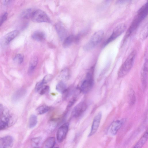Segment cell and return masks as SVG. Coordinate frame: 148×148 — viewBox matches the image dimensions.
<instances>
[{
  "label": "cell",
  "mask_w": 148,
  "mask_h": 148,
  "mask_svg": "<svg viewBox=\"0 0 148 148\" xmlns=\"http://www.w3.org/2000/svg\"><path fill=\"white\" fill-rule=\"evenodd\" d=\"M32 21L36 23H50V20L44 11L38 9L33 11L31 17Z\"/></svg>",
  "instance_id": "obj_5"
},
{
  "label": "cell",
  "mask_w": 148,
  "mask_h": 148,
  "mask_svg": "<svg viewBox=\"0 0 148 148\" xmlns=\"http://www.w3.org/2000/svg\"><path fill=\"white\" fill-rule=\"evenodd\" d=\"M148 135L147 130L132 148H142L147 140Z\"/></svg>",
  "instance_id": "obj_17"
},
{
  "label": "cell",
  "mask_w": 148,
  "mask_h": 148,
  "mask_svg": "<svg viewBox=\"0 0 148 148\" xmlns=\"http://www.w3.org/2000/svg\"><path fill=\"white\" fill-rule=\"evenodd\" d=\"M37 123V118L35 115H31L29 117V126L30 128L34 127Z\"/></svg>",
  "instance_id": "obj_23"
},
{
  "label": "cell",
  "mask_w": 148,
  "mask_h": 148,
  "mask_svg": "<svg viewBox=\"0 0 148 148\" xmlns=\"http://www.w3.org/2000/svg\"><path fill=\"white\" fill-rule=\"evenodd\" d=\"M11 1H12L11 0H5L3 1V3L5 5H6L10 3Z\"/></svg>",
  "instance_id": "obj_36"
},
{
  "label": "cell",
  "mask_w": 148,
  "mask_h": 148,
  "mask_svg": "<svg viewBox=\"0 0 148 148\" xmlns=\"http://www.w3.org/2000/svg\"><path fill=\"white\" fill-rule=\"evenodd\" d=\"M74 37L73 35H70L66 37L64 40L62 45L64 48L69 46L74 41Z\"/></svg>",
  "instance_id": "obj_21"
},
{
  "label": "cell",
  "mask_w": 148,
  "mask_h": 148,
  "mask_svg": "<svg viewBox=\"0 0 148 148\" xmlns=\"http://www.w3.org/2000/svg\"><path fill=\"white\" fill-rule=\"evenodd\" d=\"M104 34V32L102 30H99L95 32L92 35L88 42L84 46V50L88 51L96 47L101 41Z\"/></svg>",
  "instance_id": "obj_2"
},
{
  "label": "cell",
  "mask_w": 148,
  "mask_h": 148,
  "mask_svg": "<svg viewBox=\"0 0 148 148\" xmlns=\"http://www.w3.org/2000/svg\"><path fill=\"white\" fill-rule=\"evenodd\" d=\"M123 123L124 121L123 120H117L113 122L110 128V132L111 134L113 136L116 134Z\"/></svg>",
  "instance_id": "obj_12"
},
{
  "label": "cell",
  "mask_w": 148,
  "mask_h": 148,
  "mask_svg": "<svg viewBox=\"0 0 148 148\" xmlns=\"http://www.w3.org/2000/svg\"><path fill=\"white\" fill-rule=\"evenodd\" d=\"M76 101V98H73L71 99L69 102L68 105V107H70Z\"/></svg>",
  "instance_id": "obj_35"
},
{
  "label": "cell",
  "mask_w": 148,
  "mask_h": 148,
  "mask_svg": "<svg viewBox=\"0 0 148 148\" xmlns=\"http://www.w3.org/2000/svg\"><path fill=\"white\" fill-rule=\"evenodd\" d=\"M57 124L55 121H51L49 123V130L51 131H52L55 130Z\"/></svg>",
  "instance_id": "obj_34"
},
{
  "label": "cell",
  "mask_w": 148,
  "mask_h": 148,
  "mask_svg": "<svg viewBox=\"0 0 148 148\" xmlns=\"http://www.w3.org/2000/svg\"><path fill=\"white\" fill-rule=\"evenodd\" d=\"M26 91L23 88H21L16 90L13 95L12 100L14 102L19 101L25 94Z\"/></svg>",
  "instance_id": "obj_16"
},
{
  "label": "cell",
  "mask_w": 148,
  "mask_h": 148,
  "mask_svg": "<svg viewBox=\"0 0 148 148\" xmlns=\"http://www.w3.org/2000/svg\"><path fill=\"white\" fill-rule=\"evenodd\" d=\"M102 113L100 112L95 116L93 119L90 132L88 136L90 137L93 135L97 131L101 121L102 117Z\"/></svg>",
  "instance_id": "obj_9"
},
{
  "label": "cell",
  "mask_w": 148,
  "mask_h": 148,
  "mask_svg": "<svg viewBox=\"0 0 148 148\" xmlns=\"http://www.w3.org/2000/svg\"><path fill=\"white\" fill-rule=\"evenodd\" d=\"M8 14L7 13H4L0 18V26H1L3 22L7 19Z\"/></svg>",
  "instance_id": "obj_33"
},
{
  "label": "cell",
  "mask_w": 148,
  "mask_h": 148,
  "mask_svg": "<svg viewBox=\"0 0 148 148\" xmlns=\"http://www.w3.org/2000/svg\"><path fill=\"white\" fill-rule=\"evenodd\" d=\"M87 108V105L85 103L83 102L79 103L73 108L72 115L74 117H78L85 112Z\"/></svg>",
  "instance_id": "obj_10"
},
{
  "label": "cell",
  "mask_w": 148,
  "mask_h": 148,
  "mask_svg": "<svg viewBox=\"0 0 148 148\" xmlns=\"http://www.w3.org/2000/svg\"><path fill=\"white\" fill-rule=\"evenodd\" d=\"M13 117L10 115L8 110L6 108L3 109L0 117V130L4 129L12 123Z\"/></svg>",
  "instance_id": "obj_6"
},
{
  "label": "cell",
  "mask_w": 148,
  "mask_h": 148,
  "mask_svg": "<svg viewBox=\"0 0 148 148\" xmlns=\"http://www.w3.org/2000/svg\"><path fill=\"white\" fill-rule=\"evenodd\" d=\"M55 139L51 137L47 139L43 143L41 148H53L55 143Z\"/></svg>",
  "instance_id": "obj_18"
},
{
  "label": "cell",
  "mask_w": 148,
  "mask_h": 148,
  "mask_svg": "<svg viewBox=\"0 0 148 148\" xmlns=\"http://www.w3.org/2000/svg\"><path fill=\"white\" fill-rule=\"evenodd\" d=\"M85 33L84 32H82L77 35L75 37H74V41L75 43L77 44L79 43L82 37L84 34Z\"/></svg>",
  "instance_id": "obj_32"
},
{
  "label": "cell",
  "mask_w": 148,
  "mask_h": 148,
  "mask_svg": "<svg viewBox=\"0 0 148 148\" xmlns=\"http://www.w3.org/2000/svg\"><path fill=\"white\" fill-rule=\"evenodd\" d=\"M56 89L59 92L63 94L67 89L66 84L63 82H60L56 85Z\"/></svg>",
  "instance_id": "obj_24"
},
{
  "label": "cell",
  "mask_w": 148,
  "mask_h": 148,
  "mask_svg": "<svg viewBox=\"0 0 148 148\" xmlns=\"http://www.w3.org/2000/svg\"><path fill=\"white\" fill-rule=\"evenodd\" d=\"M54 148H59L58 147H55Z\"/></svg>",
  "instance_id": "obj_39"
},
{
  "label": "cell",
  "mask_w": 148,
  "mask_h": 148,
  "mask_svg": "<svg viewBox=\"0 0 148 148\" xmlns=\"http://www.w3.org/2000/svg\"><path fill=\"white\" fill-rule=\"evenodd\" d=\"M33 11L31 8L25 9L22 12L21 16L24 19H28L31 18Z\"/></svg>",
  "instance_id": "obj_22"
},
{
  "label": "cell",
  "mask_w": 148,
  "mask_h": 148,
  "mask_svg": "<svg viewBox=\"0 0 148 148\" xmlns=\"http://www.w3.org/2000/svg\"><path fill=\"white\" fill-rule=\"evenodd\" d=\"M136 55V51L135 50L133 51L130 53L118 72L119 77H123L130 71L133 65Z\"/></svg>",
  "instance_id": "obj_1"
},
{
  "label": "cell",
  "mask_w": 148,
  "mask_h": 148,
  "mask_svg": "<svg viewBox=\"0 0 148 148\" xmlns=\"http://www.w3.org/2000/svg\"><path fill=\"white\" fill-rule=\"evenodd\" d=\"M129 101L131 105L134 103L136 97L134 92L132 90H131L129 93Z\"/></svg>",
  "instance_id": "obj_29"
},
{
  "label": "cell",
  "mask_w": 148,
  "mask_h": 148,
  "mask_svg": "<svg viewBox=\"0 0 148 148\" xmlns=\"http://www.w3.org/2000/svg\"><path fill=\"white\" fill-rule=\"evenodd\" d=\"M55 28L60 39L61 41L64 40L67 34L65 27L61 23H58L56 25Z\"/></svg>",
  "instance_id": "obj_13"
},
{
  "label": "cell",
  "mask_w": 148,
  "mask_h": 148,
  "mask_svg": "<svg viewBox=\"0 0 148 148\" xmlns=\"http://www.w3.org/2000/svg\"><path fill=\"white\" fill-rule=\"evenodd\" d=\"M3 107L0 104V113H1L3 111Z\"/></svg>",
  "instance_id": "obj_37"
},
{
  "label": "cell",
  "mask_w": 148,
  "mask_h": 148,
  "mask_svg": "<svg viewBox=\"0 0 148 148\" xmlns=\"http://www.w3.org/2000/svg\"><path fill=\"white\" fill-rule=\"evenodd\" d=\"M148 63L147 59L146 60L144 64L141 72V77L143 86H145L147 85V79Z\"/></svg>",
  "instance_id": "obj_15"
},
{
  "label": "cell",
  "mask_w": 148,
  "mask_h": 148,
  "mask_svg": "<svg viewBox=\"0 0 148 148\" xmlns=\"http://www.w3.org/2000/svg\"><path fill=\"white\" fill-rule=\"evenodd\" d=\"M69 127V124L66 123L63 124L58 128L56 133V138L58 142H62L65 138Z\"/></svg>",
  "instance_id": "obj_8"
},
{
  "label": "cell",
  "mask_w": 148,
  "mask_h": 148,
  "mask_svg": "<svg viewBox=\"0 0 148 148\" xmlns=\"http://www.w3.org/2000/svg\"><path fill=\"white\" fill-rule=\"evenodd\" d=\"M143 20L141 17L136 15L126 32L124 40H126L133 34Z\"/></svg>",
  "instance_id": "obj_7"
},
{
  "label": "cell",
  "mask_w": 148,
  "mask_h": 148,
  "mask_svg": "<svg viewBox=\"0 0 148 148\" xmlns=\"http://www.w3.org/2000/svg\"><path fill=\"white\" fill-rule=\"evenodd\" d=\"M52 77V76L50 74L47 75L43 77L41 82L43 84H46L51 80Z\"/></svg>",
  "instance_id": "obj_30"
},
{
  "label": "cell",
  "mask_w": 148,
  "mask_h": 148,
  "mask_svg": "<svg viewBox=\"0 0 148 148\" xmlns=\"http://www.w3.org/2000/svg\"><path fill=\"white\" fill-rule=\"evenodd\" d=\"M38 61V58L36 56H34L32 58L30 61L28 70L29 74H31L34 71L37 66Z\"/></svg>",
  "instance_id": "obj_20"
},
{
  "label": "cell",
  "mask_w": 148,
  "mask_h": 148,
  "mask_svg": "<svg viewBox=\"0 0 148 148\" xmlns=\"http://www.w3.org/2000/svg\"><path fill=\"white\" fill-rule=\"evenodd\" d=\"M50 109L49 107L48 106L43 105L38 107L36 109L37 113L39 114H43L48 112Z\"/></svg>",
  "instance_id": "obj_25"
},
{
  "label": "cell",
  "mask_w": 148,
  "mask_h": 148,
  "mask_svg": "<svg viewBox=\"0 0 148 148\" xmlns=\"http://www.w3.org/2000/svg\"><path fill=\"white\" fill-rule=\"evenodd\" d=\"M13 144V139L10 136L0 138V148H11Z\"/></svg>",
  "instance_id": "obj_11"
},
{
  "label": "cell",
  "mask_w": 148,
  "mask_h": 148,
  "mask_svg": "<svg viewBox=\"0 0 148 148\" xmlns=\"http://www.w3.org/2000/svg\"><path fill=\"white\" fill-rule=\"evenodd\" d=\"M93 71L92 69L87 73L86 79L82 83L80 89L84 93L88 92L92 87L93 83Z\"/></svg>",
  "instance_id": "obj_4"
},
{
  "label": "cell",
  "mask_w": 148,
  "mask_h": 148,
  "mask_svg": "<svg viewBox=\"0 0 148 148\" xmlns=\"http://www.w3.org/2000/svg\"><path fill=\"white\" fill-rule=\"evenodd\" d=\"M42 138L40 137H38L32 138L31 144L33 148L38 147Z\"/></svg>",
  "instance_id": "obj_27"
},
{
  "label": "cell",
  "mask_w": 148,
  "mask_h": 148,
  "mask_svg": "<svg viewBox=\"0 0 148 148\" xmlns=\"http://www.w3.org/2000/svg\"><path fill=\"white\" fill-rule=\"evenodd\" d=\"M49 86L43 85L40 86L36 90L40 95H43L49 91Z\"/></svg>",
  "instance_id": "obj_26"
},
{
  "label": "cell",
  "mask_w": 148,
  "mask_h": 148,
  "mask_svg": "<svg viewBox=\"0 0 148 148\" xmlns=\"http://www.w3.org/2000/svg\"><path fill=\"white\" fill-rule=\"evenodd\" d=\"M19 32L17 30L12 31L7 34L3 38V43L4 45L8 44L12 40L17 36Z\"/></svg>",
  "instance_id": "obj_14"
},
{
  "label": "cell",
  "mask_w": 148,
  "mask_h": 148,
  "mask_svg": "<svg viewBox=\"0 0 148 148\" xmlns=\"http://www.w3.org/2000/svg\"><path fill=\"white\" fill-rule=\"evenodd\" d=\"M126 29V25L122 23L117 25L114 29L110 36L103 43V46L105 47L111 42L121 35Z\"/></svg>",
  "instance_id": "obj_3"
},
{
  "label": "cell",
  "mask_w": 148,
  "mask_h": 148,
  "mask_svg": "<svg viewBox=\"0 0 148 148\" xmlns=\"http://www.w3.org/2000/svg\"><path fill=\"white\" fill-rule=\"evenodd\" d=\"M39 148L38 147H35V148Z\"/></svg>",
  "instance_id": "obj_38"
},
{
  "label": "cell",
  "mask_w": 148,
  "mask_h": 148,
  "mask_svg": "<svg viewBox=\"0 0 148 148\" xmlns=\"http://www.w3.org/2000/svg\"><path fill=\"white\" fill-rule=\"evenodd\" d=\"M32 37L35 40L42 42L45 40V33L43 32L37 31H35L32 34Z\"/></svg>",
  "instance_id": "obj_19"
},
{
  "label": "cell",
  "mask_w": 148,
  "mask_h": 148,
  "mask_svg": "<svg viewBox=\"0 0 148 148\" xmlns=\"http://www.w3.org/2000/svg\"><path fill=\"white\" fill-rule=\"evenodd\" d=\"M23 60V56L21 54L16 55L13 59L15 62L18 64H21Z\"/></svg>",
  "instance_id": "obj_28"
},
{
  "label": "cell",
  "mask_w": 148,
  "mask_h": 148,
  "mask_svg": "<svg viewBox=\"0 0 148 148\" xmlns=\"http://www.w3.org/2000/svg\"><path fill=\"white\" fill-rule=\"evenodd\" d=\"M61 76L62 78L64 79H66L69 77V71L68 69H65L62 71L61 73Z\"/></svg>",
  "instance_id": "obj_31"
}]
</instances>
